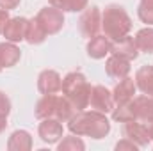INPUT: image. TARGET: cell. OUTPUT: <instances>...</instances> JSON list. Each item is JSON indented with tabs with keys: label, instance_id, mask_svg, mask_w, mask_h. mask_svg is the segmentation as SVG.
<instances>
[{
	"label": "cell",
	"instance_id": "cell-6",
	"mask_svg": "<svg viewBox=\"0 0 153 151\" xmlns=\"http://www.w3.org/2000/svg\"><path fill=\"white\" fill-rule=\"evenodd\" d=\"M36 20L48 36L59 34L64 27V13L53 5H46V7L39 9V13L36 14Z\"/></svg>",
	"mask_w": 153,
	"mask_h": 151
},
{
	"label": "cell",
	"instance_id": "cell-11",
	"mask_svg": "<svg viewBox=\"0 0 153 151\" xmlns=\"http://www.w3.org/2000/svg\"><path fill=\"white\" fill-rule=\"evenodd\" d=\"M27 25H29V20L23 18V16L9 18V21L5 23V29H4L2 36L5 38V41H11V43H22V41H25Z\"/></svg>",
	"mask_w": 153,
	"mask_h": 151
},
{
	"label": "cell",
	"instance_id": "cell-29",
	"mask_svg": "<svg viewBox=\"0 0 153 151\" xmlns=\"http://www.w3.org/2000/svg\"><path fill=\"white\" fill-rule=\"evenodd\" d=\"M143 123H144V126H146V130H148L150 139L153 141V115H152V117H148L146 121H143Z\"/></svg>",
	"mask_w": 153,
	"mask_h": 151
},
{
	"label": "cell",
	"instance_id": "cell-9",
	"mask_svg": "<svg viewBox=\"0 0 153 151\" xmlns=\"http://www.w3.org/2000/svg\"><path fill=\"white\" fill-rule=\"evenodd\" d=\"M38 135H39V139L45 144H48V146L57 144L62 139V135H64V126L55 117L41 119V123H39V126H38Z\"/></svg>",
	"mask_w": 153,
	"mask_h": 151
},
{
	"label": "cell",
	"instance_id": "cell-22",
	"mask_svg": "<svg viewBox=\"0 0 153 151\" xmlns=\"http://www.w3.org/2000/svg\"><path fill=\"white\" fill-rule=\"evenodd\" d=\"M48 2L50 5L61 9L62 13H82L89 4V0H48Z\"/></svg>",
	"mask_w": 153,
	"mask_h": 151
},
{
	"label": "cell",
	"instance_id": "cell-28",
	"mask_svg": "<svg viewBox=\"0 0 153 151\" xmlns=\"http://www.w3.org/2000/svg\"><path fill=\"white\" fill-rule=\"evenodd\" d=\"M9 21V11H4V9H0V34L4 32V29H5V23Z\"/></svg>",
	"mask_w": 153,
	"mask_h": 151
},
{
	"label": "cell",
	"instance_id": "cell-16",
	"mask_svg": "<svg viewBox=\"0 0 153 151\" xmlns=\"http://www.w3.org/2000/svg\"><path fill=\"white\" fill-rule=\"evenodd\" d=\"M111 53L116 55H121L128 61H135L139 57V48L135 44V39L132 36H125V38L112 41V48H111Z\"/></svg>",
	"mask_w": 153,
	"mask_h": 151
},
{
	"label": "cell",
	"instance_id": "cell-5",
	"mask_svg": "<svg viewBox=\"0 0 153 151\" xmlns=\"http://www.w3.org/2000/svg\"><path fill=\"white\" fill-rule=\"evenodd\" d=\"M91 84L80 71H71L62 78V89L61 93L73 103L76 110H85L89 107V96H91Z\"/></svg>",
	"mask_w": 153,
	"mask_h": 151
},
{
	"label": "cell",
	"instance_id": "cell-31",
	"mask_svg": "<svg viewBox=\"0 0 153 151\" xmlns=\"http://www.w3.org/2000/svg\"><path fill=\"white\" fill-rule=\"evenodd\" d=\"M2 70H4V68H2V66H0V71H2Z\"/></svg>",
	"mask_w": 153,
	"mask_h": 151
},
{
	"label": "cell",
	"instance_id": "cell-8",
	"mask_svg": "<svg viewBox=\"0 0 153 151\" xmlns=\"http://www.w3.org/2000/svg\"><path fill=\"white\" fill-rule=\"evenodd\" d=\"M89 107L93 110H98V112L111 114L116 107L112 91H109L105 85H93L91 96H89Z\"/></svg>",
	"mask_w": 153,
	"mask_h": 151
},
{
	"label": "cell",
	"instance_id": "cell-23",
	"mask_svg": "<svg viewBox=\"0 0 153 151\" xmlns=\"http://www.w3.org/2000/svg\"><path fill=\"white\" fill-rule=\"evenodd\" d=\"M85 150V142L80 139V135H62V139L57 142V151H84Z\"/></svg>",
	"mask_w": 153,
	"mask_h": 151
},
{
	"label": "cell",
	"instance_id": "cell-15",
	"mask_svg": "<svg viewBox=\"0 0 153 151\" xmlns=\"http://www.w3.org/2000/svg\"><path fill=\"white\" fill-rule=\"evenodd\" d=\"M137 93V85H135V80L132 76H125L121 78L116 87L112 89V96H114V103L119 105V103H125L128 100H132Z\"/></svg>",
	"mask_w": 153,
	"mask_h": 151
},
{
	"label": "cell",
	"instance_id": "cell-13",
	"mask_svg": "<svg viewBox=\"0 0 153 151\" xmlns=\"http://www.w3.org/2000/svg\"><path fill=\"white\" fill-rule=\"evenodd\" d=\"M123 133H125V137L134 141L139 148H148V144L152 142V139L148 135V130H146L143 121H128V123H125Z\"/></svg>",
	"mask_w": 153,
	"mask_h": 151
},
{
	"label": "cell",
	"instance_id": "cell-12",
	"mask_svg": "<svg viewBox=\"0 0 153 151\" xmlns=\"http://www.w3.org/2000/svg\"><path fill=\"white\" fill-rule=\"evenodd\" d=\"M130 62L128 59L121 57V55H116V53H109L107 61H105V73L114 78V80H121L125 76L130 75Z\"/></svg>",
	"mask_w": 153,
	"mask_h": 151
},
{
	"label": "cell",
	"instance_id": "cell-17",
	"mask_svg": "<svg viewBox=\"0 0 153 151\" xmlns=\"http://www.w3.org/2000/svg\"><path fill=\"white\" fill-rule=\"evenodd\" d=\"M22 50L16 46V43L4 41L0 43V66L2 68H13L20 62Z\"/></svg>",
	"mask_w": 153,
	"mask_h": 151
},
{
	"label": "cell",
	"instance_id": "cell-18",
	"mask_svg": "<svg viewBox=\"0 0 153 151\" xmlns=\"http://www.w3.org/2000/svg\"><path fill=\"white\" fill-rule=\"evenodd\" d=\"M134 80H135L137 91H141L143 94L153 96V66H150V64L141 66V68L135 71Z\"/></svg>",
	"mask_w": 153,
	"mask_h": 151
},
{
	"label": "cell",
	"instance_id": "cell-10",
	"mask_svg": "<svg viewBox=\"0 0 153 151\" xmlns=\"http://www.w3.org/2000/svg\"><path fill=\"white\" fill-rule=\"evenodd\" d=\"M62 89V78L55 70H43L38 75V91L41 94H59Z\"/></svg>",
	"mask_w": 153,
	"mask_h": 151
},
{
	"label": "cell",
	"instance_id": "cell-25",
	"mask_svg": "<svg viewBox=\"0 0 153 151\" xmlns=\"http://www.w3.org/2000/svg\"><path fill=\"white\" fill-rule=\"evenodd\" d=\"M114 150L116 151H137L139 150V146H137L134 141H130L128 137H125V139H121L119 142H116Z\"/></svg>",
	"mask_w": 153,
	"mask_h": 151
},
{
	"label": "cell",
	"instance_id": "cell-4",
	"mask_svg": "<svg viewBox=\"0 0 153 151\" xmlns=\"http://www.w3.org/2000/svg\"><path fill=\"white\" fill-rule=\"evenodd\" d=\"M111 114L116 123L146 121L148 117L153 115V96H148V94L134 96L132 100L116 105Z\"/></svg>",
	"mask_w": 153,
	"mask_h": 151
},
{
	"label": "cell",
	"instance_id": "cell-20",
	"mask_svg": "<svg viewBox=\"0 0 153 151\" xmlns=\"http://www.w3.org/2000/svg\"><path fill=\"white\" fill-rule=\"evenodd\" d=\"M48 38V34L43 30V27L39 25V21L36 20V16L32 20H29V25H27V34H25V41L29 44H41L45 43Z\"/></svg>",
	"mask_w": 153,
	"mask_h": 151
},
{
	"label": "cell",
	"instance_id": "cell-26",
	"mask_svg": "<svg viewBox=\"0 0 153 151\" xmlns=\"http://www.w3.org/2000/svg\"><path fill=\"white\" fill-rule=\"evenodd\" d=\"M11 109H13V105H11L9 96L4 91H0V114L2 115H9L11 114Z\"/></svg>",
	"mask_w": 153,
	"mask_h": 151
},
{
	"label": "cell",
	"instance_id": "cell-24",
	"mask_svg": "<svg viewBox=\"0 0 153 151\" xmlns=\"http://www.w3.org/2000/svg\"><path fill=\"white\" fill-rule=\"evenodd\" d=\"M137 16L143 23L153 27V0H141L137 7Z\"/></svg>",
	"mask_w": 153,
	"mask_h": 151
},
{
	"label": "cell",
	"instance_id": "cell-30",
	"mask_svg": "<svg viewBox=\"0 0 153 151\" xmlns=\"http://www.w3.org/2000/svg\"><path fill=\"white\" fill-rule=\"evenodd\" d=\"M5 128H7V115H2L0 114V133L5 132Z\"/></svg>",
	"mask_w": 153,
	"mask_h": 151
},
{
	"label": "cell",
	"instance_id": "cell-21",
	"mask_svg": "<svg viewBox=\"0 0 153 151\" xmlns=\"http://www.w3.org/2000/svg\"><path fill=\"white\" fill-rule=\"evenodd\" d=\"M135 44L139 48V52L144 53H153V27H144L141 30H137L135 34Z\"/></svg>",
	"mask_w": 153,
	"mask_h": 151
},
{
	"label": "cell",
	"instance_id": "cell-14",
	"mask_svg": "<svg viewBox=\"0 0 153 151\" xmlns=\"http://www.w3.org/2000/svg\"><path fill=\"white\" fill-rule=\"evenodd\" d=\"M111 48H112V41L103 34H98V36H94V38H91L87 41L85 52L91 59L100 61V59H105L111 53Z\"/></svg>",
	"mask_w": 153,
	"mask_h": 151
},
{
	"label": "cell",
	"instance_id": "cell-3",
	"mask_svg": "<svg viewBox=\"0 0 153 151\" xmlns=\"http://www.w3.org/2000/svg\"><path fill=\"white\" fill-rule=\"evenodd\" d=\"M102 30H103V36H107L111 41H117L130 34L132 18L128 16L123 5L109 4L102 11Z\"/></svg>",
	"mask_w": 153,
	"mask_h": 151
},
{
	"label": "cell",
	"instance_id": "cell-1",
	"mask_svg": "<svg viewBox=\"0 0 153 151\" xmlns=\"http://www.w3.org/2000/svg\"><path fill=\"white\" fill-rule=\"evenodd\" d=\"M68 130L80 137H91L94 141L105 139L111 133V121L107 114L98 110H78L68 121Z\"/></svg>",
	"mask_w": 153,
	"mask_h": 151
},
{
	"label": "cell",
	"instance_id": "cell-2",
	"mask_svg": "<svg viewBox=\"0 0 153 151\" xmlns=\"http://www.w3.org/2000/svg\"><path fill=\"white\" fill-rule=\"evenodd\" d=\"M78 112L73 103L62 94H43L36 101V107H34V115L41 119H46V117H55L59 119L61 123H68L75 114Z\"/></svg>",
	"mask_w": 153,
	"mask_h": 151
},
{
	"label": "cell",
	"instance_id": "cell-27",
	"mask_svg": "<svg viewBox=\"0 0 153 151\" xmlns=\"http://www.w3.org/2000/svg\"><path fill=\"white\" fill-rule=\"evenodd\" d=\"M20 2H22V0H0V9H4V11H13V9H16V7L20 5Z\"/></svg>",
	"mask_w": 153,
	"mask_h": 151
},
{
	"label": "cell",
	"instance_id": "cell-19",
	"mask_svg": "<svg viewBox=\"0 0 153 151\" xmlns=\"http://www.w3.org/2000/svg\"><path fill=\"white\" fill-rule=\"evenodd\" d=\"M9 151H29L32 150V135L27 130H14L7 139Z\"/></svg>",
	"mask_w": 153,
	"mask_h": 151
},
{
	"label": "cell",
	"instance_id": "cell-7",
	"mask_svg": "<svg viewBox=\"0 0 153 151\" xmlns=\"http://www.w3.org/2000/svg\"><path fill=\"white\" fill-rule=\"evenodd\" d=\"M78 29L84 38L91 39L100 34L102 30V11L98 5L85 7L78 18Z\"/></svg>",
	"mask_w": 153,
	"mask_h": 151
}]
</instances>
